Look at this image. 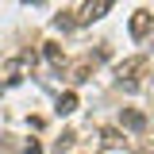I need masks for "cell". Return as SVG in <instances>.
<instances>
[{"instance_id":"obj_1","label":"cell","mask_w":154,"mask_h":154,"mask_svg":"<svg viewBox=\"0 0 154 154\" xmlns=\"http://www.w3.org/2000/svg\"><path fill=\"white\" fill-rule=\"evenodd\" d=\"M104 12H112V4H108V0H96V4H81V16H77V23H93V19H100Z\"/></svg>"},{"instance_id":"obj_2","label":"cell","mask_w":154,"mask_h":154,"mask_svg":"<svg viewBox=\"0 0 154 154\" xmlns=\"http://www.w3.org/2000/svg\"><path fill=\"white\" fill-rule=\"evenodd\" d=\"M150 23H154V16L146 12V8H139V12L131 16V35H135V38H143L146 31H150Z\"/></svg>"},{"instance_id":"obj_3","label":"cell","mask_w":154,"mask_h":154,"mask_svg":"<svg viewBox=\"0 0 154 154\" xmlns=\"http://www.w3.org/2000/svg\"><path fill=\"white\" fill-rule=\"evenodd\" d=\"M119 123H123L127 131H143V127H146V116L135 112V108H123V112H119Z\"/></svg>"},{"instance_id":"obj_4","label":"cell","mask_w":154,"mask_h":154,"mask_svg":"<svg viewBox=\"0 0 154 154\" xmlns=\"http://www.w3.org/2000/svg\"><path fill=\"white\" fill-rule=\"evenodd\" d=\"M58 116H69V112H77V93H62L58 96V108H54Z\"/></svg>"},{"instance_id":"obj_5","label":"cell","mask_w":154,"mask_h":154,"mask_svg":"<svg viewBox=\"0 0 154 154\" xmlns=\"http://www.w3.org/2000/svg\"><path fill=\"white\" fill-rule=\"evenodd\" d=\"M100 139H104V146H123V131H119V127H104V131H100Z\"/></svg>"},{"instance_id":"obj_6","label":"cell","mask_w":154,"mask_h":154,"mask_svg":"<svg viewBox=\"0 0 154 154\" xmlns=\"http://www.w3.org/2000/svg\"><path fill=\"white\" fill-rule=\"evenodd\" d=\"M73 23H77V19H69V12H58V16H54V27H58V31H69Z\"/></svg>"},{"instance_id":"obj_7","label":"cell","mask_w":154,"mask_h":154,"mask_svg":"<svg viewBox=\"0 0 154 154\" xmlns=\"http://www.w3.org/2000/svg\"><path fill=\"white\" fill-rule=\"evenodd\" d=\"M46 58H50V62H62V46H58V42H46Z\"/></svg>"},{"instance_id":"obj_8","label":"cell","mask_w":154,"mask_h":154,"mask_svg":"<svg viewBox=\"0 0 154 154\" xmlns=\"http://www.w3.org/2000/svg\"><path fill=\"white\" fill-rule=\"evenodd\" d=\"M23 150H27V154H42V146H38L35 139H31V143H27V146H23Z\"/></svg>"}]
</instances>
